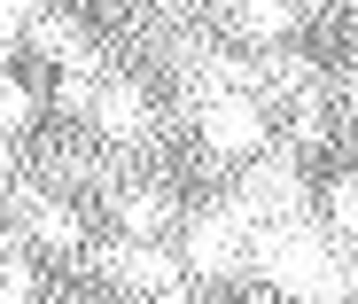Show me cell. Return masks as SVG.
<instances>
[{
  "mask_svg": "<svg viewBox=\"0 0 358 304\" xmlns=\"http://www.w3.org/2000/svg\"><path fill=\"white\" fill-rule=\"evenodd\" d=\"M203 141H210L218 156H250V148L265 141L257 94H218V102H203Z\"/></svg>",
  "mask_w": 358,
  "mask_h": 304,
  "instance_id": "cell-3",
  "label": "cell"
},
{
  "mask_svg": "<svg viewBox=\"0 0 358 304\" xmlns=\"http://www.w3.org/2000/svg\"><path fill=\"white\" fill-rule=\"evenodd\" d=\"M94 94H101L94 71H63V86H55V102H63L71 117H94Z\"/></svg>",
  "mask_w": 358,
  "mask_h": 304,
  "instance_id": "cell-9",
  "label": "cell"
},
{
  "mask_svg": "<svg viewBox=\"0 0 358 304\" xmlns=\"http://www.w3.org/2000/svg\"><path fill=\"white\" fill-rule=\"evenodd\" d=\"M250 258H257V226L234 211V203L195 219V234H187V265L195 273H242Z\"/></svg>",
  "mask_w": 358,
  "mask_h": 304,
  "instance_id": "cell-1",
  "label": "cell"
},
{
  "mask_svg": "<svg viewBox=\"0 0 358 304\" xmlns=\"http://www.w3.org/2000/svg\"><path fill=\"white\" fill-rule=\"evenodd\" d=\"M24 24H31V16H16V8H0V55L16 47V32H24Z\"/></svg>",
  "mask_w": 358,
  "mask_h": 304,
  "instance_id": "cell-13",
  "label": "cell"
},
{
  "mask_svg": "<svg viewBox=\"0 0 358 304\" xmlns=\"http://www.w3.org/2000/svg\"><path fill=\"white\" fill-rule=\"evenodd\" d=\"M234 24H242V39H288L296 0H234Z\"/></svg>",
  "mask_w": 358,
  "mask_h": 304,
  "instance_id": "cell-7",
  "label": "cell"
},
{
  "mask_svg": "<svg viewBox=\"0 0 358 304\" xmlns=\"http://www.w3.org/2000/svg\"><path fill=\"white\" fill-rule=\"evenodd\" d=\"M16 219H24V234L39 242V250H55V258H71L78 242H86V234H78V219L55 203V195H16Z\"/></svg>",
  "mask_w": 358,
  "mask_h": 304,
  "instance_id": "cell-6",
  "label": "cell"
},
{
  "mask_svg": "<svg viewBox=\"0 0 358 304\" xmlns=\"http://www.w3.org/2000/svg\"><path fill=\"white\" fill-rule=\"evenodd\" d=\"M24 117H31V94L16 78H0V133H24Z\"/></svg>",
  "mask_w": 358,
  "mask_h": 304,
  "instance_id": "cell-12",
  "label": "cell"
},
{
  "mask_svg": "<svg viewBox=\"0 0 358 304\" xmlns=\"http://www.w3.org/2000/svg\"><path fill=\"white\" fill-rule=\"evenodd\" d=\"M327 219H335V226L358 242V172H350V179H335V195H327Z\"/></svg>",
  "mask_w": 358,
  "mask_h": 304,
  "instance_id": "cell-11",
  "label": "cell"
},
{
  "mask_svg": "<svg viewBox=\"0 0 358 304\" xmlns=\"http://www.w3.org/2000/svg\"><path fill=\"white\" fill-rule=\"evenodd\" d=\"M0 304H31V265L16 250H0Z\"/></svg>",
  "mask_w": 358,
  "mask_h": 304,
  "instance_id": "cell-10",
  "label": "cell"
},
{
  "mask_svg": "<svg viewBox=\"0 0 358 304\" xmlns=\"http://www.w3.org/2000/svg\"><path fill=\"white\" fill-rule=\"evenodd\" d=\"M117 219H125L133 234H164L171 226V195L164 188H125V195H117Z\"/></svg>",
  "mask_w": 358,
  "mask_h": 304,
  "instance_id": "cell-8",
  "label": "cell"
},
{
  "mask_svg": "<svg viewBox=\"0 0 358 304\" xmlns=\"http://www.w3.org/2000/svg\"><path fill=\"white\" fill-rule=\"evenodd\" d=\"M148 304H195V296H179V289H164V296H148Z\"/></svg>",
  "mask_w": 358,
  "mask_h": 304,
  "instance_id": "cell-14",
  "label": "cell"
},
{
  "mask_svg": "<svg viewBox=\"0 0 358 304\" xmlns=\"http://www.w3.org/2000/svg\"><path fill=\"white\" fill-rule=\"evenodd\" d=\"M94 265L109 273V281H125V289H141V296H164L171 289V250H156V242H101L94 250Z\"/></svg>",
  "mask_w": 358,
  "mask_h": 304,
  "instance_id": "cell-4",
  "label": "cell"
},
{
  "mask_svg": "<svg viewBox=\"0 0 358 304\" xmlns=\"http://www.w3.org/2000/svg\"><path fill=\"white\" fill-rule=\"evenodd\" d=\"M86 125H94L101 141H148V94H141V86H125V78H101Z\"/></svg>",
  "mask_w": 358,
  "mask_h": 304,
  "instance_id": "cell-5",
  "label": "cell"
},
{
  "mask_svg": "<svg viewBox=\"0 0 358 304\" xmlns=\"http://www.w3.org/2000/svg\"><path fill=\"white\" fill-rule=\"evenodd\" d=\"M234 211H242L257 234H265V226H288V219H304V179H296V164H257L242 188H234Z\"/></svg>",
  "mask_w": 358,
  "mask_h": 304,
  "instance_id": "cell-2",
  "label": "cell"
}]
</instances>
